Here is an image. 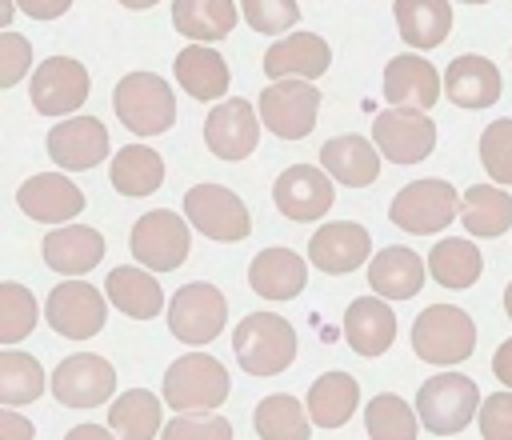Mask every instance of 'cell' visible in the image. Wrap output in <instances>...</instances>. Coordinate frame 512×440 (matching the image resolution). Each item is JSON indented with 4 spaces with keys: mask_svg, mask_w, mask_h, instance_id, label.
<instances>
[{
    "mask_svg": "<svg viewBox=\"0 0 512 440\" xmlns=\"http://www.w3.org/2000/svg\"><path fill=\"white\" fill-rule=\"evenodd\" d=\"M232 348L248 376H280L296 360V332L276 312H252L236 324Z\"/></svg>",
    "mask_w": 512,
    "mask_h": 440,
    "instance_id": "cell-1",
    "label": "cell"
},
{
    "mask_svg": "<svg viewBox=\"0 0 512 440\" xmlns=\"http://www.w3.org/2000/svg\"><path fill=\"white\" fill-rule=\"evenodd\" d=\"M228 368L208 352H188L164 372V404L172 412H216L228 400Z\"/></svg>",
    "mask_w": 512,
    "mask_h": 440,
    "instance_id": "cell-2",
    "label": "cell"
},
{
    "mask_svg": "<svg viewBox=\"0 0 512 440\" xmlns=\"http://www.w3.org/2000/svg\"><path fill=\"white\" fill-rule=\"evenodd\" d=\"M480 412V388L476 380L460 372H436L416 392V416L432 436L464 432Z\"/></svg>",
    "mask_w": 512,
    "mask_h": 440,
    "instance_id": "cell-3",
    "label": "cell"
},
{
    "mask_svg": "<svg viewBox=\"0 0 512 440\" xmlns=\"http://www.w3.org/2000/svg\"><path fill=\"white\" fill-rule=\"evenodd\" d=\"M112 108L136 136H160L176 124V96L156 72H128L112 92Z\"/></svg>",
    "mask_w": 512,
    "mask_h": 440,
    "instance_id": "cell-4",
    "label": "cell"
},
{
    "mask_svg": "<svg viewBox=\"0 0 512 440\" xmlns=\"http://www.w3.org/2000/svg\"><path fill=\"white\" fill-rule=\"evenodd\" d=\"M476 348V324L456 304H428L412 324V352L428 364H460Z\"/></svg>",
    "mask_w": 512,
    "mask_h": 440,
    "instance_id": "cell-5",
    "label": "cell"
},
{
    "mask_svg": "<svg viewBox=\"0 0 512 440\" xmlns=\"http://www.w3.org/2000/svg\"><path fill=\"white\" fill-rule=\"evenodd\" d=\"M456 212H460L456 188H452L448 180H436V176L404 184V188L396 192L392 208H388L392 224L404 228V232H412V236H432V232H440L444 224L456 220Z\"/></svg>",
    "mask_w": 512,
    "mask_h": 440,
    "instance_id": "cell-6",
    "label": "cell"
},
{
    "mask_svg": "<svg viewBox=\"0 0 512 440\" xmlns=\"http://www.w3.org/2000/svg\"><path fill=\"white\" fill-rule=\"evenodd\" d=\"M320 88L308 80H272L260 92V124L280 140H304L316 128Z\"/></svg>",
    "mask_w": 512,
    "mask_h": 440,
    "instance_id": "cell-7",
    "label": "cell"
},
{
    "mask_svg": "<svg viewBox=\"0 0 512 440\" xmlns=\"http://www.w3.org/2000/svg\"><path fill=\"white\" fill-rule=\"evenodd\" d=\"M184 216L192 220L196 232H204L208 240H244L252 232V216L244 208V200L224 188V184H196L184 192Z\"/></svg>",
    "mask_w": 512,
    "mask_h": 440,
    "instance_id": "cell-8",
    "label": "cell"
},
{
    "mask_svg": "<svg viewBox=\"0 0 512 440\" xmlns=\"http://www.w3.org/2000/svg\"><path fill=\"white\" fill-rule=\"evenodd\" d=\"M224 316H228L224 292H220L216 284H204V280L184 284V288L168 300V328H172L176 340H184V344H192V348L216 340L220 328H224Z\"/></svg>",
    "mask_w": 512,
    "mask_h": 440,
    "instance_id": "cell-9",
    "label": "cell"
},
{
    "mask_svg": "<svg viewBox=\"0 0 512 440\" xmlns=\"http://www.w3.org/2000/svg\"><path fill=\"white\" fill-rule=\"evenodd\" d=\"M28 96L40 116H68L88 100V68L72 56H48L36 64Z\"/></svg>",
    "mask_w": 512,
    "mask_h": 440,
    "instance_id": "cell-10",
    "label": "cell"
},
{
    "mask_svg": "<svg viewBox=\"0 0 512 440\" xmlns=\"http://www.w3.org/2000/svg\"><path fill=\"white\" fill-rule=\"evenodd\" d=\"M188 220H180L176 212L160 208V212H144L136 224H132V256L144 264V268H156V272H172L184 264L188 256Z\"/></svg>",
    "mask_w": 512,
    "mask_h": 440,
    "instance_id": "cell-11",
    "label": "cell"
},
{
    "mask_svg": "<svg viewBox=\"0 0 512 440\" xmlns=\"http://www.w3.org/2000/svg\"><path fill=\"white\" fill-rule=\"evenodd\" d=\"M44 320L68 336V340H88L104 328L108 320V300L96 292V284H84V280H64L52 288L48 304H44Z\"/></svg>",
    "mask_w": 512,
    "mask_h": 440,
    "instance_id": "cell-12",
    "label": "cell"
},
{
    "mask_svg": "<svg viewBox=\"0 0 512 440\" xmlns=\"http://www.w3.org/2000/svg\"><path fill=\"white\" fill-rule=\"evenodd\" d=\"M48 388L64 408H96L116 392V368L96 352H76L60 360Z\"/></svg>",
    "mask_w": 512,
    "mask_h": 440,
    "instance_id": "cell-13",
    "label": "cell"
},
{
    "mask_svg": "<svg viewBox=\"0 0 512 440\" xmlns=\"http://www.w3.org/2000/svg\"><path fill=\"white\" fill-rule=\"evenodd\" d=\"M372 140L392 164L428 160L436 148V124L416 108H388L372 120Z\"/></svg>",
    "mask_w": 512,
    "mask_h": 440,
    "instance_id": "cell-14",
    "label": "cell"
},
{
    "mask_svg": "<svg viewBox=\"0 0 512 440\" xmlns=\"http://www.w3.org/2000/svg\"><path fill=\"white\" fill-rule=\"evenodd\" d=\"M204 144L220 160H244V156H252L256 144H260L256 108L244 96H228L224 104H216L208 112V120H204Z\"/></svg>",
    "mask_w": 512,
    "mask_h": 440,
    "instance_id": "cell-15",
    "label": "cell"
},
{
    "mask_svg": "<svg viewBox=\"0 0 512 440\" xmlns=\"http://www.w3.org/2000/svg\"><path fill=\"white\" fill-rule=\"evenodd\" d=\"M272 200H276V208H280L288 220L308 224V220H320V216L332 208L336 192H332V180H328L316 164H292V168H284V172L276 176Z\"/></svg>",
    "mask_w": 512,
    "mask_h": 440,
    "instance_id": "cell-16",
    "label": "cell"
},
{
    "mask_svg": "<svg viewBox=\"0 0 512 440\" xmlns=\"http://www.w3.org/2000/svg\"><path fill=\"white\" fill-rule=\"evenodd\" d=\"M440 88H444L440 72H436L424 56H416V52H400V56H392L388 68H384V100H388L392 108L428 112V108L440 100Z\"/></svg>",
    "mask_w": 512,
    "mask_h": 440,
    "instance_id": "cell-17",
    "label": "cell"
},
{
    "mask_svg": "<svg viewBox=\"0 0 512 440\" xmlns=\"http://www.w3.org/2000/svg\"><path fill=\"white\" fill-rule=\"evenodd\" d=\"M48 156L64 172H88L108 156V128L96 116H72L48 132Z\"/></svg>",
    "mask_w": 512,
    "mask_h": 440,
    "instance_id": "cell-18",
    "label": "cell"
},
{
    "mask_svg": "<svg viewBox=\"0 0 512 440\" xmlns=\"http://www.w3.org/2000/svg\"><path fill=\"white\" fill-rule=\"evenodd\" d=\"M372 252V236L368 228L352 224V220H336V224H320L308 240V256L320 272L328 276H344L352 268H360Z\"/></svg>",
    "mask_w": 512,
    "mask_h": 440,
    "instance_id": "cell-19",
    "label": "cell"
},
{
    "mask_svg": "<svg viewBox=\"0 0 512 440\" xmlns=\"http://www.w3.org/2000/svg\"><path fill=\"white\" fill-rule=\"evenodd\" d=\"M16 204L40 224H60V220H76L84 212V192L60 172H40L16 188Z\"/></svg>",
    "mask_w": 512,
    "mask_h": 440,
    "instance_id": "cell-20",
    "label": "cell"
},
{
    "mask_svg": "<svg viewBox=\"0 0 512 440\" xmlns=\"http://www.w3.org/2000/svg\"><path fill=\"white\" fill-rule=\"evenodd\" d=\"M328 64H332V48L316 32H292L264 52L268 80H312V76H324Z\"/></svg>",
    "mask_w": 512,
    "mask_h": 440,
    "instance_id": "cell-21",
    "label": "cell"
},
{
    "mask_svg": "<svg viewBox=\"0 0 512 440\" xmlns=\"http://www.w3.org/2000/svg\"><path fill=\"white\" fill-rule=\"evenodd\" d=\"M44 252V264L60 276H80L88 268H96L104 260V236L88 224H64V228H52L40 244Z\"/></svg>",
    "mask_w": 512,
    "mask_h": 440,
    "instance_id": "cell-22",
    "label": "cell"
},
{
    "mask_svg": "<svg viewBox=\"0 0 512 440\" xmlns=\"http://www.w3.org/2000/svg\"><path fill=\"white\" fill-rule=\"evenodd\" d=\"M444 92L460 108H492L500 100V68L488 56L464 52L444 72Z\"/></svg>",
    "mask_w": 512,
    "mask_h": 440,
    "instance_id": "cell-23",
    "label": "cell"
},
{
    "mask_svg": "<svg viewBox=\"0 0 512 440\" xmlns=\"http://www.w3.org/2000/svg\"><path fill=\"white\" fill-rule=\"evenodd\" d=\"M344 336H348V348L360 352V356H380L392 348L396 340V312L388 308V300L380 296H360L348 304L344 312Z\"/></svg>",
    "mask_w": 512,
    "mask_h": 440,
    "instance_id": "cell-24",
    "label": "cell"
},
{
    "mask_svg": "<svg viewBox=\"0 0 512 440\" xmlns=\"http://www.w3.org/2000/svg\"><path fill=\"white\" fill-rule=\"evenodd\" d=\"M424 272H428V264H424L412 248L388 244L384 252L372 256V264H368V284H372V292L384 296V300H408V296H416V292L424 288Z\"/></svg>",
    "mask_w": 512,
    "mask_h": 440,
    "instance_id": "cell-25",
    "label": "cell"
},
{
    "mask_svg": "<svg viewBox=\"0 0 512 440\" xmlns=\"http://www.w3.org/2000/svg\"><path fill=\"white\" fill-rule=\"evenodd\" d=\"M308 284V268L292 248H264L248 268V288L264 300H292Z\"/></svg>",
    "mask_w": 512,
    "mask_h": 440,
    "instance_id": "cell-26",
    "label": "cell"
},
{
    "mask_svg": "<svg viewBox=\"0 0 512 440\" xmlns=\"http://www.w3.org/2000/svg\"><path fill=\"white\" fill-rule=\"evenodd\" d=\"M380 148H372L364 136H332L324 148H320V164L324 172L336 180V184H348V188H368L376 176H380Z\"/></svg>",
    "mask_w": 512,
    "mask_h": 440,
    "instance_id": "cell-27",
    "label": "cell"
},
{
    "mask_svg": "<svg viewBox=\"0 0 512 440\" xmlns=\"http://www.w3.org/2000/svg\"><path fill=\"white\" fill-rule=\"evenodd\" d=\"M356 404H360V384H356V376H348V372H324V376H316L312 388H308V416H312V424H320V428H340V424H348L352 412H356Z\"/></svg>",
    "mask_w": 512,
    "mask_h": 440,
    "instance_id": "cell-28",
    "label": "cell"
},
{
    "mask_svg": "<svg viewBox=\"0 0 512 440\" xmlns=\"http://www.w3.org/2000/svg\"><path fill=\"white\" fill-rule=\"evenodd\" d=\"M176 80H180V88H184L192 100H220V96L228 92L232 72H228V64H224V56H216L212 48L188 44V48L176 56Z\"/></svg>",
    "mask_w": 512,
    "mask_h": 440,
    "instance_id": "cell-29",
    "label": "cell"
},
{
    "mask_svg": "<svg viewBox=\"0 0 512 440\" xmlns=\"http://www.w3.org/2000/svg\"><path fill=\"white\" fill-rule=\"evenodd\" d=\"M396 28L404 36V44L412 48H436L444 44V36L452 32V8L448 0H396Z\"/></svg>",
    "mask_w": 512,
    "mask_h": 440,
    "instance_id": "cell-30",
    "label": "cell"
},
{
    "mask_svg": "<svg viewBox=\"0 0 512 440\" xmlns=\"http://www.w3.org/2000/svg\"><path fill=\"white\" fill-rule=\"evenodd\" d=\"M104 288H108V300L124 316H132V320H152L164 308V288L144 268H128V264L124 268H112Z\"/></svg>",
    "mask_w": 512,
    "mask_h": 440,
    "instance_id": "cell-31",
    "label": "cell"
},
{
    "mask_svg": "<svg viewBox=\"0 0 512 440\" xmlns=\"http://www.w3.org/2000/svg\"><path fill=\"white\" fill-rule=\"evenodd\" d=\"M460 224L472 232V236H504L512 228V196L504 188H492V184H476L460 196Z\"/></svg>",
    "mask_w": 512,
    "mask_h": 440,
    "instance_id": "cell-32",
    "label": "cell"
},
{
    "mask_svg": "<svg viewBox=\"0 0 512 440\" xmlns=\"http://www.w3.org/2000/svg\"><path fill=\"white\" fill-rule=\"evenodd\" d=\"M172 28L188 40L212 44L224 40L236 28V4L232 0H176L172 4Z\"/></svg>",
    "mask_w": 512,
    "mask_h": 440,
    "instance_id": "cell-33",
    "label": "cell"
},
{
    "mask_svg": "<svg viewBox=\"0 0 512 440\" xmlns=\"http://www.w3.org/2000/svg\"><path fill=\"white\" fill-rule=\"evenodd\" d=\"M252 428L260 440H308L312 416H308V404H300L288 392H276V396H264L256 404Z\"/></svg>",
    "mask_w": 512,
    "mask_h": 440,
    "instance_id": "cell-34",
    "label": "cell"
},
{
    "mask_svg": "<svg viewBox=\"0 0 512 440\" xmlns=\"http://www.w3.org/2000/svg\"><path fill=\"white\" fill-rule=\"evenodd\" d=\"M108 428L120 440H152L160 428V396H152L148 388H128L124 396L112 400L108 408Z\"/></svg>",
    "mask_w": 512,
    "mask_h": 440,
    "instance_id": "cell-35",
    "label": "cell"
},
{
    "mask_svg": "<svg viewBox=\"0 0 512 440\" xmlns=\"http://www.w3.org/2000/svg\"><path fill=\"white\" fill-rule=\"evenodd\" d=\"M164 184V160L144 144H124L112 156V188L124 196H148Z\"/></svg>",
    "mask_w": 512,
    "mask_h": 440,
    "instance_id": "cell-36",
    "label": "cell"
},
{
    "mask_svg": "<svg viewBox=\"0 0 512 440\" xmlns=\"http://www.w3.org/2000/svg\"><path fill=\"white\" fill-rule=\"evenodd\" d=\"M480 268H484V256L472 240H452L448 236L428 252V272L444 288H472Z\"/></svg>",
    "mask_w": 512,
    "mask_h": 440,
    "instance_id": "cell-37",
    "label": "cell"
},
{
    "mask_svg": "<svg viewBox=\"0 0 512 440\" xmlns=\"http://www.w3.org/2000/svg\"><path fill=\"white\" fill-rule=\"evenodd\" d=\"M44 388H48V380H44V368H40L36 356H28L20 348H4L0 352V404L4 408L32 404Z\"/></svg>",
    "mask_w": 512,
    "mask_h": 440,
    "instance_id": "cell-38",
    "label": "cell"
},
{
    "mask_svg": "<svg viewBox=\"0 0 512 440\" xmlns=\"http://www.w3.org/2000/svg\"><path fill=\"white\" fill-rule=\"evenodd\" d=\"M364 428L372 440H416V428H424V424L404 396L380 392L364 408Z\"/></svg>",
    "mask_w": 512,
    "mask_h": 440,
    "instance_id": "cell-39",
    "label": "cell"
},
{
    "mask_svg": "<svg viewBox=\"0 0 512 440\" xmlns=\"http://www.w3.org/2000/svg\"><path fill=\"white\" fill-rule=\"evenodd\" d=\"M40 320V308H36V296L16 284V280H4L0 284V344H16L24 340Z\"/></svg>",
    "mask_w": 512,
    "mask_h": 440,
    "instance_id": "cell-40",
    "label": "cell"
},
{
    "mask_svg": "<svg viewBox=\"0 0 512 440\" xmlns=\"http://www.w3.org/2000/svg\"><path fill=\"white\" fill-rule=\"evenodd\" d=\"M480 160L496 184H512V120H492L480 132Z\"/></svg>",
    "mask_w": 512,
    "mask_h": 440,
    "instance_id": "cell-41",
    "label": "cell"
},
{
    "mask_svg": "<svg viewBox=\"0 0 512 440\" xmlns=\"http://www.w3.org/2000/svg\"><path fill=\"white\" fill-rule=\"evenodd\" d=\"M160 440H232V424L216 412H180L164 424Z\"/></svg>",
    "mask_w": 512,
    "mask_h": 440,
    "instance_id": "cell-42",
    "label": "cell"
},
{
    "mask_svg": "<svg viewBox=\"0 0 512 440\" xmlns=\"http://www.w3.org/2000/svg\"><path fill=\"white\" fill-rule=\"evenodd\" d=\"M240 12L248 20L252 32H288L300 20V4L296 0H240Z\"/></svg>",
    "mask_w": 512,
    "mask_h": 440,
    "instance_id": "cell-43",
    "label": "cell"
},
{
    "mask_svg": "<svg viewBox=\"0 0 512 440\" xmlns=\"http://www.w3.org/2000/svg\"><path fill=\"white\" fill-rule=\"evenodd\" d=\"M476 420H480V436L484 440H512V388L484 396Z\"/></svg>",
    "mask_w": 512,
    "mask_h": 440,
    "instance_id": "cell-44",
    "label": "cell"
},
{
    "mask_svg": "<svg viewBox=\"0 0 512 440\" xmlns=\"http://www.w3.org/2000/svg\"><path fill=\"white\" fill-rule=\"evenodd\" d=\"M32 64V44L16 32H0V88H12Z\"/></svg>",
    "mask_w": 512,
    "mask_h": 440,
    "instance_id": "cell-45",
    "label": "cell"
},
{
    "mask_svg": "<svg viewBox=\"0 0 512 440\" xmlns=\"http://www.w3.org/2000/svg\"><path fill=\"white\" fill-rule=\"evenodd\" d=\"M32 436H36L32 420H24V416L12 412V408L0 412V440H32Z\"/></svg>",
    "mask_w": 512,
    "mask_h": 440,
    "instance_id": "cell-46",
    "label": "cell"
},
{
    "mask_svg": "<svg viewBox=\"0 0 512 440\" xmlns=\"http://www.w3.org/2000/svg\"><path fill=\"white\" fill-rule=\"evenodd\" d=\"M32 20H56V16H64L68 8H72V0H16Z\"/></svg>",
    "mask_w": 512,
    "mask_h": 440,
    "instance_id": "cell-47",
    "label": "cell"
},
{
    "mask_svg": "<svg viewBox=\"0 0 512 440\" xmlns=\"http://www.w3.org/2000/svg\"><path fill=\"white\" fill-rule=\"evenodd\" d=\"M492 372H496V380H500L504 388H512V340H504V344L496 348V356H492Z\"/></svg>",
    "mask_w": 512,
    "mask_h": 440,
    "instance_id": "cell-48",
    "label": "cell"
},
{
    "mask_svg": "<svg viewBox=\"0 0 512 440\" xmlns=\"http://www.w3.org/2000/svg\"><path fill=\"white\" fill-rule=\"evenodd\" d=\"M64 440H120L112 428H100V424H76L64 432Z\"/></svg>",
    "mask_w": 512,
    "mask_h": 440,
    "instance_id": "cell-49",
    "label": "cell"
},
{
    "mask_svg": "<svg viewBox=\"0 0 512 440\" xmlns=\"http://www.w3.org/2000/svg\"><path fill=\"white\" fill-rule=\"evenodd\" d=\"M0 24H4V28L12 24V0H0Z\"/></svg>",
    "mask_w": 512,
    "mask_h": 440,
    "instance_id": "cell-50",
    "label": "cell"
},
{
    "mask_svg": "<svg viewBox=\"0 0 512 440\" xmlns=\"http://www.w3.org/2000/svg\"><path fill=\"white\" fill-rule=\"evenodd\" d=\"M120 4H124V8H152L156 0H120Z\"/></svg>",
    "mask_w": 512,
    "mask_h": 440,
    "instance_id": "cell-51",
    "label": "cell"
},
{
    "mask_svg": "<svg viewBox=\"0 0 512 440\" xmlns=\"http://www.w3.org/2000/svg\"><path fill=\"white\" fill-rule=\"evenodd\" d=\"M504 312L512 316V280H508V288H504Z\"/></svg>",
    "mask_w": 512,
    "mask_h": 440,
    "instance_id": "cell-52",
    "label": "cell"
},
{
    "mask_svg": "<svg viewBox=\"0 0 512 440\" xmlns=\"http://www.w3.org/2000/svg\"><path fill=\"white\" fill-rule=\"evenodd\" d=\"M464 4H488V0H464Z\"/></svg>",
    "mask_w": 512,
    "mask_h": 440,
    "instance_id": "cell-53",
    "label": "cell"
}]
</instances>
